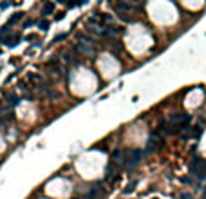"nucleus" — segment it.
I'll return each mask as SVG.
<instances>
[{
  "label": "nucleus",
  "mask_w": 206,
  "mask_h": 199,
  "mask_svg": "<svg viewBox=\"0 0 206 199\" xmlns=\"http://www.w3.org/2000/svg\"><path fill=\"white\" fill-rule=\"evenodd\" d=\"M141 156H143V152H141V150H137V148H130V150H127L123 154V161H121V165H123L127 170H132L134 167L139 165Z\"/></svg>",
  "instance_id": "f257e3e1"
},
{
  "label": "nucleus",
  "mask_w": 206,
  "mask_h": 199,
  "mask_svg": "<svg viewBox=\"0 0 206 199\" xmlns=\"http://www.w3.org/2000/svg\"><path fill=\"white\" fill-rule=\"evenodd\" d=\"M190 170H192V176L199 177V179H204L206 177V161L203 157L195 156L194 161L190 163Z\"/></svg>",
  "instance_id": "f03ea898"
},
{
  "label": "nucleus",
  "mask_w": 206,
  "mask_h": 199,
  "mask_svg": "<svg viewBox=\"0 0 206 199\" xmlns=\"http://www.w3.org/2000/svg\"><path fill=\"white\" fill-rule=\"evenodd\" d=\"M163 143H165V139L161 138L157 132H152L150 136H148V147H146V154L155 152L157 148H161V147H163Z\"/></svg>",
  "instance_id": "7ed1b4c3"
},
{
  "label": "nucleus",
  "mask_w": 206,
  "mask_h": 199,
  "mask_svg": "<svg viewBox=\"0 0 206 199\" xmlns=\"http://www.w3.org/2000/svg\"><path fill=\"white\" fill-rule=\"evenodd\" d=\"M114 7L119 9V11H132V9H134V6H132V4H129V2H117Z\"/></svg>",
  "instance_id": "20e7f679"
},
{
  "label": "nucleus",
  "mask_w": 206,
  "mask_h": 199,
  "mask_svg": "<svg viewBox=\"0 0 206 199\" xmlns=\"http://www.w3.org/2000/svg\"><path fill=\"white\" fill-rule=\"evenodd\" d=\"M52 9H54V4H45V6H43V11H42V14H49L52 11Z\"/></svg>",
  "instance_id": "39448f33"
},
{
  "label": "nucleus",
  "mask_w": 206,
  "mask_h": 199,
  "mask_svg": "<svg viewBox=\"0 0 206 199\" xmlns=\"http://www.w3.org/2000/svg\"><path fill=\"white\" fill-rule=\"evenodd\" d=\"M179 199H194V197L190 196V194H186V192H184V194H181V196H179Z\"/></svg>",
  "instance_id": "423d86ee"
},
{
  "label": "nucleus",
  "mask_w": 206,
  "mask_h": 199,
  "mask_svg": "<svg viewBox=\"0 0 206 199\" xmlns=\"http://www.w3.org/2000/svg\"><path fill=\"white\" fill-rule=\"evenodd\" d=\"M204 199H206V194H204Z\"/></svg>",
  "instance_id": "0eeeda50"
}]
</instances>
